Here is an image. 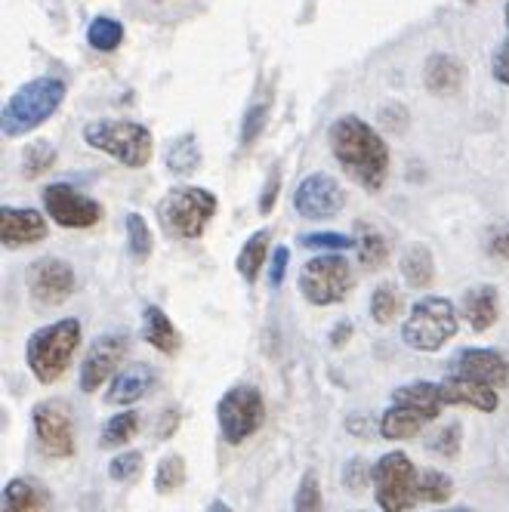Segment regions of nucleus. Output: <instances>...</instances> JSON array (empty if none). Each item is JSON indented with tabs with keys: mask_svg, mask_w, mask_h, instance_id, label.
I'll use <instances>...</instances> for the list:
<instances>
[{
	"mask_svg": "<svg viewBox=\"0 0 509 512\" xmlns=\"http://www.w3.org/2000/svg\"><path fill=\"white\" fill-rule=\"evenodd\" d=\"M327 142H331V155L352 182L368 192L383 189L389 176V149L371 124L355 115H343L327 130Z\"/></svg>",
	"mask_w": 509,
	"mask_h": 512,
	"instance_id": "nucleus-1",
	"label": "nucleus"
},
{
	"mask_svg": "<svg viewBox=\"0 0 509 512\" xmlns=\"http://www.w3.org/2000/svg\"><path fill=\"white\" fill-rule=\"evenodd\" d=\"M81 337L84 331L78 318H59L53 324L38 327L25 343V364L31 377L44 386L62 380L71 358L81 349Z\"/></svg>",
	"mask_w": 509,
	"mask_h": 512,
	"instance_id": "nucleus-2",
	"label": "nucleus"
},
{
	"mask_svg": "<svg viewBox=\"0 0 509 512\" xmlns=\"http://www.w3.org/2000/svg\"><path fill=\"white\" fill-rule=\"evenodd\" d=\"M216 207H220V201L213 192L201 186H176L158 201V223L164 235L176 241H195L207 232Z\"/></svg>",
	"mask_w": 509,
	"mask_h": 512,
	"instance_id": "nucleus-3",
	"label": "nucleus"
},
{
	"mask_svg": "<svg viewBox=\"0 0 509 512\" xmlns=\"http://www.w3.org/2000/svg\"><path fill=\"white\" fill-rule=\"evenodd\" d=\"M65 99V84L59 78H34L22 84L0 112V124H4L7 136H25L34 127L50 121Z\"/></svg>",
	"mask_w": 509,
	"mask_h": 512,
	"instance_id": "nucleus-4",
	"label": "nucleus"
},
{
	"mask_svg": "<svg viewBox=\"0 0 509 512\" xmlns=\"http://www.w3.org/2000/svg\"><path fill=\"white\" fill-rule=\"evenodd\" d=\"M457 327L460 309L448 297H420L402 324V340L414 352H439L457 337Z\"/></svg>",
	"mask_w": 509,
	"mask_h": 512,
	"instance_id": "nucleus-5",
	"label": "nucleus"
},
{
	"mask_svg": "<svg viewBox=\"0 0 509 512\" xmlns=\"http://www.w3.org/2000/svg\"><path fill=\"white\" fill-rule=\"evenodd\" d=\"M84 142L90 145V149L115 158V161H121L124 167H133V170L149 164L152 149H155L149 127H142L136 121H108V118L90 121L84 127Z\"/></svg>",
	"mask_w": 509,
	"mask_h": 512,
	"instance_id": "nucleus-6",
	"label": "nucleus"
},
{
	"mask_svg": "<svg viewBox=\"0 0 509 512\" xmlns=\"http://www.w3.org/2000/svg\"><path fill=\"white\" fill-rule=\"evenodd\" d=\"M213 414H216V426H220L223 442L232 448L244 445L247 438L260 432V426L266 420V401H263L260 386H253V383L229 386L220 395V401H216Z\"/></svg>",
	"mask_w": 509,
	"mask_h": 512,
	"instance_id": "nucleus-7",
	"label": "nucleus"
},
{
	"mask_svg": "<svg viewBox=\"0 0 509 512\" xmlns=\"http://www.w3.org/2000/svg\"><path fill=\"white\" fill-rule=\"evenodd\" d=\"M417 479L420 469L411 463L405 451H389L377 457L371 472V488L374 500L383 512H411L417 500Z\"/></svg>",
	"mask_w": 509,
	"mask_h": 512,
	"instance_id": "nucleus-8",
	"label": "nucleus"
},
{
	"mask_svg": "<svg viewBox=\"0 0 509 512\" xmlns=\"http://www.w3.org/2000/svg\"><path fill=\"white\" fill-rule=\"evenodd\" d=\"M297 287L312 306H337L352 294L355 272L343 253H321L300 269Z\"/></svg>",
	"mask_w": 509,
	"mask_h": 512,
	"instance_id": "nucleus-9",
	"label": "nucleus"
},
{
	"mask_svg": "<svg viewBox=\"0 0 509 512\" xmlns=\"http://www.w3.org/2000/svg\"><path fill=\"white\" fill-rule=\"evenodd\" d=\"M31 429L34 442H38L41 454L50 460H68L78 451V426L71 405L62 398H47L38 401L31 411Z\"/></svg>",
	"mask_w": 509,
	"mask_h": 512,
	"instance_id": "nucleus-10",
	"label": "nucleus"
},
{
	"mask_svg": "<svg viewBox=\"0 0 509 512\" xmlns=\"http://www.w3.org/2000/svg\"><path fill=\"white\" fill-rule=\"evenodd\" d=\"M25 290L38 309H56L75 297L78 275L59 256H41L25 269Z\"/></svg>",
	"mask_w": 509,
	"mask_h": 512,
	"instance_id": "nucleus-11",
	"label": "nucleus"
},
{
	"mask_svg": "<svg viewBox=\"0 0 509 512\" xmlns=\"http://www.w3.org/2000/svg\"><path fill=\"white\" fill-rule=\"evenodd\" d=\"M130 355V337L124 331L118 334H102L90 343L84 361H81V392L93 395L99 386H105L118 374L124 358Z\"/></svg>",
	"mask_w": 509,
	"mask_h": 512,
	"instance_id": "nucleus-12",
	"label": "nucleus"
},
{
	"mask_svg": "<svg viewBox=\"0 0 509 512\" xmlns=\"http://www.w3.org/2000/svg\"><path fill=\"white\" fill-rule=\"evenodd\" d=\"M44 210L62 229H93L102 219V204L81 195L68 182H50L44 189Z\"/></svg>",
	"mask_w": 509,
	"mask_h": 512,
	"instance_id": "nucleus-13",
	"label": "nucleus"
},
{
	"mask_svg": "<svg viewBox=\"0 0 509 512\" xmlns=\"http://www.w3.org/2000/svg\"><path fill=\"white\" fill-rule=\"evenodd\" d=\"M448 374L476 380V383H485L494 389H506L509 386V358L497 349L466 346L448 361Z\"/></svg>",
	"mask_w": 509,
	"mask_h": 512,
	"instance_id": "nucleus-14",
	"label": "nucleus"
},
{
	"mask_svg": "<svg viewBox=\"0 0 509 512\" xmlns=\"http://www.w3.org/2000/svg\"><path fill=\"white\" fill-rule=\"evenodd\" d=\"M343 207H346V192L331 173H309L294 192V210L303 219H327L337 216Z\"/></svg>",
	"mask_w": 509,
	"mask_h": 512,
	"instance_id": "nucleus-15",
	"label": "nucleus"
},
{
	"mask_svg": "<svg viewBox=\"0 0 509 512\" xmlns=\"http://www.w3.org/2000/svg\"><path fill=\"white\" fill-rule=\"evenodd\" d=\"M155 386H158V374H155L152 364H145V361L127 364V368H121L112 377V383H108L105 405L108 408H130V405H136V401H142L145 395H149Z\"/></svg>",
	"mask_w": 509,
	"mask_h": 512,
	"instance_id": "nucleus-16",
	"label": "nucleus"
},
{
	"mask_svg": "<svg viewBox=\"0 0 509 512\" xmlns=\"http://www.w3.org/2000/svg\"><path fill=\"white\" fill-rule=\"evenodd\" d=\"M47 238V219L41 216V210L31 207H4L0 210V241L4 247L16 250V247H28Z\"/></svg>",
	"mask_w": 509,
	"mask_h": 512,
	"instance_id": "nucleus-17",
	"label": "nucleus"
},
{
	"mask_svg": "<svg viewBox=\"0 0 509 512\" xmlns=\"http://www.w3.org/2000/svg\"><path fill=\"white\" fill-rule=\"evenodd\" d=\"M442 398H445V405L472 408L479 414H494L500 408V392L494 386L466 380V377H451V374L442 380Z\"/></svg>",
	"mask_w": 509,
	"mask_h": 512,
	"instance_id": "nucleus-18",
	"label": "nucleus"
},
{
	"mask_svg": "<svg viewBox=\"0 0 509 512\" xmlns=\"http://www.w3.org/2000/svg\"><path fill=\"white\" fill-rule=\"evenodd\" d=\"M0 512H53V494L44 482L31 479V475H16L4 485Z\"/></svg>",
	"mask_w": 509,
	"mask_h": 512,
	"instance_id": "nucleus-19",
	"label": "nucleus"
},
{
	"mask_svg": "<svg viewBox=\"0 0 509 512\" xmlns=\"http://www.w3.org/2000/svg\"><path fill=\"white\" fill-rule=\"evenodd\" d=\"M460 318L472 327L476 334H485L500 318V290L494 284H476L469 287L460 300Z\"/></svg>",
	"mask_w": 509,
	"mask_h": 512,
	"instance_id": "nucleus-20",
	"label": "nucleus"
},
{
	"mask_svg": "<svg viewBox=\"0 0 509 512\" xmlns=\"http://www.w3.org/2000/svg\"><path fill=\"white\" fill-rule=\"evenodd\" d=\"M392 405H405L411 411H417L426 423L439 420L445 398H442V383H432V380H411V383H402L395 392H392Z\"/></svg>",
	"mask_w": 509,
	"mask_h": 512,
	"instance_id": "nucleus-21",
	"label": "nucleus"
},
{
	"mask_svg": "<svg viewBox=\"0 0 509 512\" xmlns=\"http://www.w3.org/2000/svg\"><path fill=\"white\" fill-rule=\"evenodd\" d=\"M139 334L161 355H179V349H183V334H179V327L161 306H145Z\"/></svg>",
	"mask_w": 509,
	"mask_h": 512,
	"instance_id": "nucleus-22",
	"label": "nucleus"
},
{
	"mask_svg": "<svg viewBox=\"0 0 509 512\" xmlns=\"http://www.w3.org/2000/svg\"><path fill=\"white\" fill-rule=\"evenodd\" d=\"M423 84L435 96H454L463 84V62L448 53H432L423 65Z\"/></svg>",
	"mask_w": 509,
	"mask_h": 512,
	"instance_id": "nucleus-23",
	"label": "nucleus"
},
{
	"mask_svg": "<svg viewBox=\"0 0 509 512\" xmlns=\"http://www.w3.org/2000/svg\"><path fill=\"white\" fill-rule=\"evenodd\" d=\"M398 272H402L405 284L414 290H426L435 281V260L432 250L426 244H408L402 250V260H398Z\"/></svg>",
	"mask_w": 509,
	"mask_h": 512,
	"instance_id": "nucleus-24",
	"label": "nucleus"
},
{
	"mask_svg": "<svg viewBox=\"0 0 509 512\" xmlns=\"http://www.w3.org/2000/svg\"><path fill=\"white\" fill-rule=\"evenodd\" d=\"M266 260H269V229L253 232L244 241V247L238 250V256H235V269L244 278V284H257L260 281V275L269 266Z\"/></svg>",
	"mask_w": 509,
	"mask_h": 512,
	"instance_id": "nucleus-25",
	"label": "nucleus"
},
{
	"mask_svg": "<svg viewBox=\"0 0 509 512\" xmlns=\"http://www.w3.org/2000/svg\"><path fill=\"white\" fill-rule=\"evenodd\" d=\"M423 426H426V420L405 405H389L380 414V435L389 438V442H405V438H414L423 432Z\"/></svg>",
	"mask_w": 509,
	"mask_h": 512,
	"instance_id": "nucleus-26",
	"label": "nucleus"
},
{
	"mask_svg": "<svg viewBox=\"0 0 509 512\" xmlns=\"http://www.w3.org/2000/svg\"><path fill=\"white\" fill-rule=\"evenodd\" d=\"M139 432V411H118L115 417H108L99 429V448L102 451H118L133 442V435Z\"/></svg>",
	"mask_w": 509,
	"mask_h": 512,
	"instance_id": "nucleus-27",
	"label": "nucleus"
},
{
	"mask_svg": "<svg viewBox=\"0 0 509 512\" xmlns=\"http://www.w3.org/2000/svg\"><path fill=\"white\" fill-rule=\"evenodd\" d=\"M454 497V479L442 469H420V479H417V500L420 503H432V506H442Z\"/></svg>",
	"mask_w": 509,
	"mask_h": 512,
	"instance_id": "nucleus-28",
	"label": "nucleus"
},
{
	"mask_svg": "<svg viewBox=\"0 0 509 512\" xmlns=\"http://www.w3.org/2000/svg\"><path fill=\"white\" fill-rule=\"evenodd\" d=\"M124 41V28L118 19H108V16H96L87 25V44L99 53H115L118 44Z\"/></svg>",
	"mask_w": 509,
	"mask_h": 512,
	"instance_id": "nucleus-29",
	"label": "nucleus"
},
{
	"mask_svg": "<svg viewBox=\"0 0 509 512\" xmlns=\"http://www.w3.org/2000/svg\"><path fill=\"white\" fill-rule=\"evenodd\" d=\"M186 475H189V469H186L183 454H167V457H161L158 460V469H155V491L161 497L179 491V488L186 485Z\"/></svg>",
	"mask_w": 509,
	"mask_h": 512,
	"instance_id": "nucleus-30",
	"label": "nucleus"
},
{
	"mask_svg": "<svg viewBox=\"0 0 509 512\" xmlns=\"http://www.w3.org/2000/svg\"><path fill=\"white\" fill-rule=\"evenodd\" d=\"M405 309V300H402V290H398L395 284H380L374 287V294H371V318L377 324H389L398 318V312Z\"/></svg>",
	"mask_w": 509,
	"mask_h": 512,
	"instance_id": "nucleus-31",
	"label": "nucleus"
},
{
	"mask_svg": "<svg viewBox=\"0 0 509 512\" xmlns=\"http://www.w3.org/2000/svg\"><path fill=\"white\" fill-rule=\"evenodd\" d=\"M127 250H130V256L136 263H145L152 256V250H155L152 229L139 213H127Z\"/></svg>",
	"mask_w": 509,
	"mask_h": 512,
	"instance_id": "nucleus-32",
	"label": "nucleus"
},
{
	"mask_svg": "<svg viewBox=\"0 0 509 512\" xmlns=\"http://www.w3.org/2000/svg\"><path fill=\"white\" fill-rule=\"evenodd\" d=\"M389 260V244L380 232L365 229L358 238V263L365 272H377Z\"/></svg>",
	"mask_w": 509,
	"mask_h": 512,
	"instance_id": "nucleus-33",
	"label": "nucleus"
},
{
	"mask_svg": "<svg viewBox=\"0 0 509 512\" xmlns=\"http://www.w3.org/2000/svg\"><path fill=\"white\" fill-rule=\"evenodd\" d=\"M198 164H201V149H198V142H195V136H183L179 139L173 149L167 152V167L173 170V173H192V170H198Z\"/></svg>",
	"mask_w": 509,
	"mask_h": 512,
	"instance_id": "nucleus-34",
	"label": "nucleus"
},
{
	"mask_svg": "<svg viewBox=\"0 0 509 512\" xmlns=\"http://www.w3.org/2000/svg\"><path fill=\"white\" fill-rule=\"evenodd\" d=\"M294 512H324V494L318 485V475L312 469L303 472V479L294 494Z\"/></svg>",
	"mask_w": 509,
	"mask_h": 512,
	"instance_id": "nucleus-35",
	"label": "nucleus"
},
{
	"mask_svg": "<svg viewBox=\"0 0 509 512\" xmlns=\"http://www.w3.org/2000/svg\"><path fill=\"white\" fill-rule=\"evenodd\" d=\"M53 161H56V152H53L50 142H31L25 149V155H22V170H25L28 179H34V176L47 173L53 167Z\"/></svg>",
	"mask_w": 509,
	"mask_h": 512,
	"instance_id": "nucleus-36",
	"label": "nucleus"
},
{
	"mask_svg": "<svg viewBox=\"0 0 509 512\" xmlns=\"http://www.w3.org/2000/svg\"><path fill=\"white\" fill-rule=\"evenodd\" d=\"M139 475H142V454L139 451H124V454H115L112 460H108V479L127 485V482H136Z\"/></svg>",
	"mask_w": 509,
	"mask_h": 512,
	"instance_id": "nucleus-37",
	"label": "nucleus"
},
{
	"mask_svg": "<svg viewBox=\"0 0 509 512\" xmlns=\"http://www.w3.org/2000/svg\"><path fill=\"white\" fill-rule=\"evenodd\" d=\"M300 244L315 247V250H327V253H340V250L358 247V241L352 235H340V232H309V235H300Z\"/></svg>",
	"mask_w": 509,
	"mask_h": 512,
	"instance_id": "nucleus-38",
	"label": "nucleus"
},
{
	"mask_svg": "<svg viewBox=\"0 0 509 512\" xmlns=\"http://www.w3.org/2000/svg\"><path fill=\"white\" fill-rule=\"evenodd\" d=\"M371 472L374 466L365 463V457H349L346 466H343V485L349 494H358V491H365L371 485Z\"/></svg>",
	"mask_w": 509,
	"mask_h": 512,
	"instance_id": "nucleus-39",
	"label": "nucleus"
},
{
	"mask_svg": "<svg viewBox=\"0 0 509 512\" xmlns=\"http://www.w3.org/2000/svg\"><path fill=\"white\" fill-rule=\"evenodd\" d=\"M460 435H463L460 423H448L439 435H435V442H432L435 454H442V457H457V454H460Z\"/></svg>",
	"mask_w": 509,
	"mask_h": 512,
	"instance_id": "nucleus-40",
	"label": "nucleus"
},
{
	"mask_svg": "<svg viewBox=\"0 0 509 512\" xmlns=\"http://www.w3.org/2000/svg\"><path fill=\"white\" fill-rule=\"evenodd\" d=\"M287 263H290V250L281 244V247H275L272 250V256H269V266H266V281H269V287L275 290V287H281V281H284V272H287Z\"/></svg>",
	"mask_w": 509,
	"mask_h": 512,
	"instance_id": "nucleus-41",
	"label": "nucleus"
},
{
	"mask_svg": "<svg viewBox=\"0 0 509 512\" xmlns=\"http://www.w3.org/2000/svg\"><path fill=\"white\" fill-rule=\"evenodd\" d=\"M488 253L497 256V260H506L509 263V223H500L491 229L488 235Z\"/></svg>",
	"mask_w": 509,
	"mask_h": 512,
	"instance_id": "nucleus-42",
	"label": "nucleus"
},
{
	"mask_svg": "<svg viewBox=\"0 0 509 512\" xmlns=\"http://www.w3.org/2000/svg\"><path fill=\"white\" fill-rule=\"evenodd\" d=\"M263 121H266V105H253L247 118H244V130H241V142H253L257 139V133L263 130Z\"/></svg>",
	"mask_w": 509,
	"mask_h": 512,
	"instance_id": "nucleus-43",
	"label": "nucleus"
},
{
	"mask_svg": "<svg viewBox=\"0 0 509 512\" xmlns=\"http://www.w3.org/2000/svg\"><path fill=\"white\" fill-rule=\"evenodd\" d=\"M491 75H494L497 84L509 87V38L497 47V53L491 59Z\"/></svg>",
	"mask_w": 509,
	"mask_h": 512,
	"instance_id": "nucleus-44",
	"label": "nucleus"
},
{
	"mask_svg": "<svg viewBox=\"0 0 509 512\" xmlns=\"http://www.w3.org/2000/svg\"><path fill=\"white\" fill-rule=\"evenodd\" d=\"M278 189H281V170H278V164H275L272 173H269L266 189H263V195H260V213H263V216L272 213V207H275V201H278Z\"/></svg>",
	"mask_w": 509,
	"mask_h": 512,
	"instance_id": "nucleus-45",
	"label": "nucleus"
},
{
	"mask_svg": "<svg viewBox=\"0 0 509 512\" xmlns=\"http://www.w3.org/2000/svg\"><path fill=\"white\" fill-rule=\"evenodd\" d=\"M349 337H352V324H349V321H340V324L334 327V331H331V346L340 349V346L349 343Z\"/></svg>",
	"mask_w": 509,
	"mask_h": 512,
	"instance_id": "nucleus-46",
	"label": "nucleus"
},
{
	"mask_svg": "<svg viewBox=\"0 0 509 512\" xmlns=\"http://www.w3.org/2000/svg\"><path fill=\"white\" fill-rule=\"evenodd\" d=\"M176 423H179V411H173L170 414V420H158V438H170L173 435V429H176Z\"/></svg>",
	"mask_w": 509,
	"mask_h": 512,
	"instance_id": "nucleus-47",
	"label": "nucleus"
},
{
	"mask_svg": "<svg viewBox=\"0 0 509 512\" xmlns=\"http://www.w3.org/2000/svg\"><path fill=\"white\" fill-rule=\"evenodd\" d=\"M204 512H235V509H232L223 497H216V500H210V503H207V509H204Z\"/></svg>",
	"mask_w": 509,
	"mask_h": 512,
	"instance_id": "nucleus-48",
	"label": "nucleus"
},
{
	"mask_svg": "<svg viewBox=\"0 0 509 512\" xmlns=\"http://www.w3.org/2000/svg\"><path fill=\"white\" fill-rule=\"evenodd\" d=\"M503 16H506V28H509V4H506V10H503Z\"/></svg>",
	"mask_w": 509,
	"mask_h": 512,
	"instance_id": "nucleus-49",
	"label": "nucleus"
},
{
	"mask_svg": "<svg viewBox=\"0 0 509 512\" xmlns=\"http://www.w3.org/2000/svg\"><path fill=\"white\" fill-rule=\"evenodd\" d=\"M439 512H469V509H439Z\"/></svg>",
	"mask_w": 509,
	"mask_h": 512,
	"instance_id": "nucleus-50",
	"label": "nucleus"
},
{
	"mask_svg": "<svg viewBox=\"0 0 509 512\" xmlns=\"http://www.w3.org/2000/svg\"><path fill=\"white\" fill-rule=\"evenodd\" d=\"M463 4H476V0H463Z\"/></svg>",
	"mask_w": 509,
	"mask_h": 512,
	"instance_id": "nucleus-51",
	"label": "nucleus"
},
{
	"mask_svg": "<svg viewBox=\"0 0 509 512\" xmlns=\"http://www.w3.org/2000/svg\"><path fill=\"white\" fill-rule=\"evenodd\" d=\"M358 512H365V509H358Z\"/></svg>",
	"mask_w": 509,
	"mask_h": 512,
	"instance_id": "nucleus-52",
	"label": "nucleus"
}]
</instances>
